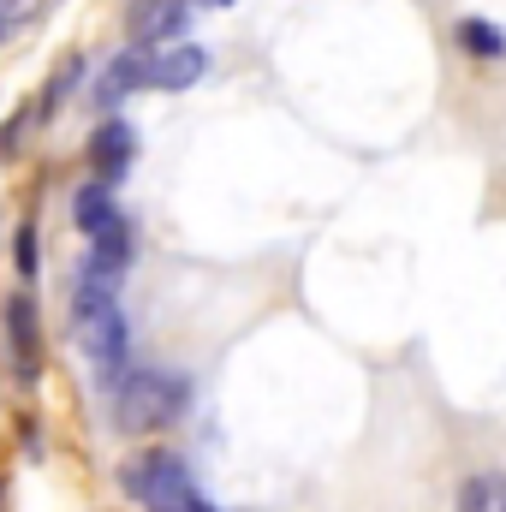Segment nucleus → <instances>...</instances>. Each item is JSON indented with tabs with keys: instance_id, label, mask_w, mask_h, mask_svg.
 I'll return each mask as SVG.
<instances>
[{
	"instance_id": "nucleus-8",
	"label": "nucleus",
	"mask_w": 506,
	"mask_h": 512,
	"mask_svg": "<svg viewBox=\"0 0 506 512\" xmlns=\"http://www.w3.org/2000/svg\"><path fill=\"white\" fill-rule=\"evenodd\" d=\"M203 72H209V54L203 48H173V54H155L149 60V90H191Z\"/></svg>"
},
{
	"instance_id": "nucleus-11",
	"label": "nucleus",
	"mask_w": 506,
	"mask_h": 512,
	"mask_svg": "<svg viewBox=\"0 0 506 512\" xmlns=\"http://www.w3.org/2000/svg\"><path fill=\"white\" fill-rule=\"evenodd\" d=\"M131 90H149V54H120V60H114V72H108V84H102V108H114Z\"/></svg>"
},
{
	"instance_id": "nucleus-7",
	"label": "nucleus",
	"mask_w": 506,
	"mask_h": 512,
	"mask_svg": "<svg viewBox=\"0 0 506 512\" xmlns=\"http://www.w3.org/2000/svg\"><path fill=\"white\" fill-rule=\"evenodd\" d=\"M126 262H131V233H126V221H114V227H102V233L90 239L84 274H90V280H114V286H120Z\"/></svg>"
},
{
	"instance_id": "nucleus-2",
	"label": "nucleus",
	"mask_w": 506,
	"mask_h": 512,
	"mask_svg": "<svg viewBox=\"0 0 506 512\" xmlns=\"http://www.w3.org/2000/svg\"><path fill=\"white\" fill-rule=\"evenodd\" d=\"M185 399H191L185 376L131 370V376H120V387H114V423H120L126 435H155V429H167V423L185 417Z\"/></svg>"
},
{
	"instance_id": "nucleus-9",
	"label": "nucleus",
	"mask_w": 506,
	"mask_h": 512,
	"mask_svg": "<svg viewBox=\"0 0 506 512\" xmlns=\"http://www.w3.org/2000/svg\"><path fill=\"white\" fill-rule=\"evenodd\" d=\"M120 221V209H114V197H108V185H84L78 197H72V227L84 233V239H96L102 227H114Z\"/></svg>"
},
{
	"instance_id": "nucleus-10",
	"label": "nucleus",
	"mask_w": 506,
	"mask_h": 512,
	"mask_svg": "<svg viewBox=\"0 0 506 512\" xmlns=\"http://www.w3.org/2000/svg\"><path fill=\"white\" fill-rule=\"evenodd\" d=\"M78 84H84V60H78V54H66V60L54 66V78L42 84V102H36V126H48V120L66 108V96H72Z\"/></svg>"
},
{
	"instance_id": "nucleus-14",
	"label": "nucleus",
	"mask_w": 506,
	"mask_h": 512,
	"mask_svg": "<svg viewBox=\"0 0 506 512\" xmlns=\"http://www.w3.org/2000/svg\"><path fill=\"white\" fill-rule=\"evenodd\" d=\"M42 6H48V0H0V30L12 36V30H24V24H36Z\"/></svg>"
},
{
	"instance_id": "nucleus-15",
	"label": "nucleus",
	"mask_w": 506,
	"mask_h": 512,
	"mask_svg": "<svg viewBox=\"0 0 506 512\" xmlns=\"http://www.w3.org/2000/svg\"><path fill=\"white\" fill-rule=\"evenodd\" d=\"M12 262H18V274H24V280L36 274V227H30V221H24V227H18V239H12Z\"/></svg>"
},
{
	"instance_id": "nucleus-6",
	"label": "nucleus",
	"mask_w": 506,
	"mask_h": 512,
	"mask_svg": "<svg viewBox=\"0 0 506 512\" xmlns=\"http://www.w3.org/2000/svg\"><path fill=\"white\" fill-rule=\"evenodd\" d=\"M131 155H137V137H131V126H126V120H102V126H96V137H90V167L102 173V185L126 173Z\"/></svg>"
},
{
	"instance_id": "nucleus-17",
	"label": "nucleus",
	"mask_w": 506,
	"mask_h": 512,
	"mask_svg": "<svg viewBox=\"0 0 506 512\" xmlns=\"http://www.w3.org/2000/svg\"><path fill=\"white\" fill-rule=\"evenodd\" d=\"M209 6H233V0H209Z\"/></svg>"
},
{
	"instance_id": "nucleus-4",
	"label": "nucleus",
	"mask_w": 506,
	"mask_h": 512,
	"mask_svg": "<svg viewBox=\"0 0 506 512\" xmlns=\"http://www.w3.org/2000/svg\"><path fill=\"white\" fill-rule=\"evenodd\" d=\"M6 346H12V370L24 382H36L42 376V322H36V298L30 292H18L6 304Z\"/></svg>"
},
{
	"instance_id": "nucleus-3",
	"label": "nucleus",
	"mask_w": 506,
	"mask_h": 512,
	"mask_svg": "<svg viewBox=\"0 0 506 512\" xmlns=\"http://www.w3.org/2000/svg\"><path fill=\"white\" fill-rule=\"evenodd\" d=\"M126 495L143 512H215L203 495H197V483H191L185 459H179V453H167V447H161V453L131 459V465H126Z\"/></svg>"
},
{
	"instance_id": "nucleus-1",
	"label": "nucleus",
	"mask_w": 506,
	"mask_h": 512,
	"mask_svg": "<svg viewBox=\"0 0 506 512\" xmlns=\"http://www.w3.org/2000/svg\"><path fill=\"white\" fill-rule=\"evenodd\" d=\"M72 334L84 346V358L96 370H126L131 358V328H126V310H120V286L114 280H90L78 274V292H72Z\"/></svg>"
},
{
	"instance_id": "nucleus-18",
	"label": "nucleus",
	"mask_w": 506,
	"mask_h": 512,
	"mask_svg": "<svg viewBox=\"0 0 506 512\" xmlns=\"http://www.w3.org/2000/svg\"><path fill=\"white\" fill-rule=\"evenodd\" d=\"M0 42H6V30H0Z\"/></svg>"
},
{
	"instance_id": "nucleus-12",
	"label": "nucleus",
	"mask_w": 506,
	"mask_h": 512,
	"mask_svg": "<svg viewBox=\"0 0 506 512\" xmlns=\"http://www.w3.org/2000/svg\"><path fill=\"white\" fill-rule=\"evenodd\" d=\"M459 48H465V54H483V60H501L506 36L495 24H483V18H465V24H459Z\"/></svg>"
},
{
	"instance_id": "nucleus-13",
	"label": "nucleus",
	"mask_w": 506,
	"mask_h": 512,
	"mask_svg": "<svg viewBox=\"0 0 506 512\" xmlns=\"http://www.w3.org/2000/svg\"><path fill=\"white\" fill-rule=\"evenodd\" d=\"M501 507H506V495H501V483H495V477H471V483H465L459 512H501Z\"/></svg>"
},
{
	"instance_id": "nucleus-5",
	"label": "nucleus",
	"mask_w": 506,
	"mask_h": 512,
	"mask_svg": "<svg viewBox=\"0 0 506 512\" xmlns=\"http://www.w3.org/2000/svg\"><path fill=\"white\" fill-rule=\"evenodd\" d=\"M191 24V6L185 0H131V36L149 48V42H167Z\"/></svg>"
},
{
	"instance_id": "nucleus-16",
	"label": "nucleus",
	"mask_w": 506,
	"mask_h": 512,
	"mask_svg": "<svg viewBox=\"0 0 506 512\" xmlns=\"http://www.w3.org/2000/svg\"><path fill=\"white\" fill-rule=\"evenodd\" d=\"M30 120H36V114H30ZM30 120H24V108H18V114H12V120H6V131H0V161H6V155H12V149H18V137H24V131H30Z\"/></svg>"
}]
</instances>
